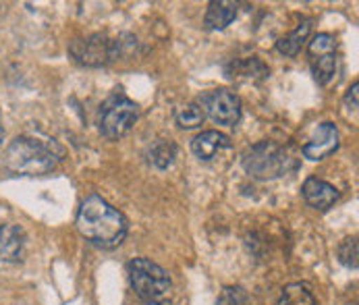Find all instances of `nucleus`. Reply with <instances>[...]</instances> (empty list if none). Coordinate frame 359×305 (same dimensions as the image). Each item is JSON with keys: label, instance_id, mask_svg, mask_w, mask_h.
<instances>
[{"label": "nucleus", "instance_id": "423d86ee", "mask_svg": "<svg viewBox=\"0 0 359 305\" xmlns=\"http://www.w3.org/2000/svg\"><path fill=\"white\" fill-rule=\"evenodd\" d=\"M71 56L86 67H104L118 58L121 54V42L110 40L106 34H92L88 38L73 40L69 44Z\"/></svg>", "mask_w": 359, "mask_h": 305}, {"label": "nucleus", "instance_id": "f8f14e48", "mask_svg": "<svg viewBox=\"0 0 359 305\" xmlns=\"http://www.w3.org/2000/svg\"><path fill=\"white\" fill-rule=\"evenodd\" d=\"M237 17V4L235 2H224V0H214L208 4L205 11V27L208 29H224L226 25H231Z\"/></svg>", "mask_w": 359, "mask_h": 305}, {"label": "nucleus", "instance_id": "6e6552de", "mask_svg": "<svg viewBox=\"0 0 359 305\" xmlns=\"http://www.w3.org/2000/svg\"><path fill=\"white\" fill-rule=\"evenodd\" d=\"M339 142H341V135H339V129L334 123H320L318 129L313 131L311 140L308 144H304L302 154L308 158V160H324L328 158L330 154L337 152L339 148Z\"/></svg>", "mask_w": 359, "mask_h": 305}, {"label": "nucleus", "instance_id": "4468645a", "mask_svg": "<svg viewBox=\"0 0 359 305\" xmlns=\"http://www.w3.org/2000/svg\"><path fill=\"white\" fill-rule=\"evenodd\" d=\"M309 32H311V19L299 23V27L295 32H291L289 36L280 38L276 42V50L280 52V54H285V56H297L299 50L304 48V44L308 42Z\"/></svg>", "mask_w": 359, "mask_h": 305}, {"label": "nucleus", "instance_id": "1a4fd4ad", "mask_svg": "<svg viewBox=\"0 0 359 305\" xmlns=\"http://www.w3.org/2000/svg\"><path fill=\"white\" fill-rule=\"evenodd\" d=\"M302 194H304V200H306L311 208L322 210V212L328 210V208H332L334 202L339 200V196H341L339 189H337L334 185L322 181V179H318V177H309L308 181L304 183Z\"/></svg>", "mask_w": 359, "mask_h": 305}, {"label": "nucleus", "instance_id": "ddd939ff", "mask_svg": "<svg viewBox=\"0 0 359 305\" xmlns=\"http://www.w3.org/2000/svg\"><path fill=\"white\" fill-rule=\"evenodd\" d=\"M264 79L268 75L266 65L259 58H245V60H233L226 67V77L231 79H254V77Z\"/></svg>", "mask_w": 359, "mask_h": 305}, {"label": "nucleus", "instance_id": "f03ea898", "mask_svg": "<svg viewBox=\"0 0 359 305\" xmlns=\"http://www.w3.org/2000/svg\"><path fill=\"white\" fill-rule=\"evenodd\" d=\"M62 160V150L52 140L21 135L4 152V166L15 175L40 177L56 168Z\"/></svg>", "mask_w": 359, "mask_h": 305}, {"label": "nucleus", "instance_id": "b1692460", "mask_svg": "<svg viewBox=\"0 0 359 305\" xmlns=\"http://www.w3.org/2000/svg\"><path fill=\"white\" fill-rule=\"evenodd\" d=\"M2 142H4V127L0 125V148H2Z\"/></svg>", "mask_w": 359, "mask_h": 305}, {"label": "nucleus", "instance_id": "393cba45", "mask_svg": "<svg viewBox=\"0 0 359 305\" xmlns=\"http://www.w3.org/2000/svg\"><path fill=\"white\" fill-rule=\"evenodd\" d=\"M19 305H23V304H19Z\"/></svg>", "mask_w": 359, "mask_h": 305}, {"label": "nucleus", "instance_id": "9b49d317", "mask_svg": "<svg viewBox=\"0 0 359 305\" xmlns=\"http://www.w3.org/2000/svg\"><path fill=\"white\" fill-rule=\"evenodd\" d=\"M229 148H231V140L218 131H204L191 142V152L196 154L198 160H204V162L216 158V154L229 150Z\"/></svg>", "mask_w": 359, "mask_h": 305}, {"label": "nucleus", "instance_id": "412c9836", "mask_svg": "<svg viewBox=\"0 0 359 305\" xmlns=\"http://www.w3.org/2000/svg\"><path fill=\"white\" fill-rule=\"evenodd\" d=\"M218 305H248V293L241 287H226L218 299Z\"/></svg>", "mask_w": 359, "mask_h": 305}, {"label": "nucleus", "instance_id": "9d476101", "mask_svg": "<svg viewBox=\"0 0 359 305\" xmlns=\"http://www.w3.org/2000/svg\"><path fill=\"white\" fill-rule=\"evenodd\" d=\"M25 250V231L19 224H0V262H19Z\"/></svg>", "mask_w": 359, "mask_h": 305}, {"label": "nucleus", "instance_id": "a211bd4d", "mask_svg": "<svg viewBox=\"0 0 359 305\" xmlns=\"http://www.w3.org/2000/svg\"><path fill=\"white\" fill-rule=\"evenodd\" d=\"M204 123V110L198 104H189L177 112V125L183 129H194Z\"/></svg>", "mask_w": 359, "mask_h": 305}, {"label": "nucleus", "instance_id": "aec40b11", "mask_svg": "<svg viewBox=\"0 0 359 305\" xmlns=\"http://www.w3.org/2000/svg\"><path fill=\"white\" fill-rule=\"evenodd\" d=\"M334 50H337V40L330 34H318L309 42V54L313 58L316 56H324V54H332Z\"/></svg>", "mask_w": 359, "mask_h": 305}, {"label": "nucleus", "instance_id": "dca6fc26", "mask_svg": "<svg viewBox=\"0 0 359 305\" xmlns=\"http://www.w3.org/2000/svg\"><path fill=\"white\" fill-rule=\"evenodd\" d=\"M278 305H316V297L311 295L308 285L304 283H291L283 289Z\"/></svg>", "mask_w": 359, "mask_h": 305}, {"label": "nucleus", "instance_id": "39448f33", "mask_svg": "<svg viewBox=\"0 0 359 305\" xmlns=\"http://www.w3.org/2000/svg\"><path fill=\"white\" fill-rule=\"evenodd\" d=\"M137 116H140V108L135 102L123 94H114L104 102L100 108V114H98L100 133L108 140H121L133 129V125L137 123Z\"/></svg>", "mask_w": 359, "mask_h": 305}, {"label": "nucleus", "instance_id": "f257e3e1", "mask_svg": "<svg viewBox=\"0 0 359 305\" xmlns=\"http://www.w3.org/2000/svg\"><path fill=\"white\" fill-rule=\"evenodd\" d=\"M75 226L86 241L100 250L118 248L129 231L127 218L100 196H90L83 200L75 218Z\"/></svg>", "mask_w": 359, "mask_h": 305}, {"label": "nucleus", "instance_id": "20e7f679", "mask_svg": "<svg viewBox=\"0 0 359 305\" xmlns=\"http://www.w3.org/2000/svg\"><path fill=\"white\" fill-rule=\"evenodd\" d=\"M127 274L131 289L142 301H160L166 299L172 283L168 272L148 257H135L127 264Z\"/></svg>", "mask_w": 359, "mask_h": 305}, {"label": "nucleus", "instance_id": "f3484780", "mask_svg": "<svg viewBox=\"0 0 359 305\" xmlns=\"http://www.w3.org/2000/svg\"><path fill=\"white\" fill-rule=\"evenodd\" d=\"M337 73V54H324V56H318L313 58V79L320 83V86H326L332 81Z\"/></svg>", "mask_w": 359, "mask_h": 305}, {"label": "nucleus", "instance_id": "6ab92c4d", "mask_svg": "<svg viewBox=\"0 0 359 305\" xmlns=\"http://www.w3.org/2000/svg\"><path fill=\"white\" fill-rule=\"evenodd\" d=\"M339 262L347 268H358V257H359V245L355 237H347L343 239V243L339 245Z\"/></svg>", "mask_w": 359, "mask_h": 305}, {"label": "nucleus", "instance_id": "7ed1b4c3", "mask_svg": "<svg viewBox=\"0 0 359 305\" xmlns=\"http://www.w3.org/2000/svg\"><path fill=\"white\" fill-rule=\"evenodd\" d=\"M243 168L254 179L268 181L295 172L299 168V158L291 152V148H285L276 142H259L243 156Z\"/></svg>", "mask_w": 359, "mask_h": 305}, {"label": "nucleus", "instance_id": "5701e85b", "mask_svg": "<svg viewBox=\"0 0 359 305\" xmlns=\"http://www.w3.org/2000/svg\"><path fill=\"white\" fill-rule=\"evenodd\" d=\"M142 305H172L168 299H160V301H142Z\"/></svg>", "mask_w": 359, "mask_h": 305}, {"label": "nucleus", "instance_id": "2eb2a0df", "mask_svg": "<svg viewBox=\"0 0 359 305\" xmlns=\"http://www.w3.org/2000/svg\"><path fill=\"white\" fill-rule=\"evenodd\" d=\"M146 156H148V162L152 166L164 170V168H168L175 162V158H177V146L170 140H158V142H154L148 148Z\"/></svg>", "mask_w": 359, "mask_h": 305}, {"label": "nucleus", "instance_id": "4be33fe9", "mask_svg": "<svg viewBox=\"0 0 359 305\" xmlns=\"http://www.w3.org/2000/svg\"><path fill=\"white\" fill-rule=\"evenodd\" d=\"M359 92V83L355 81L351 88H349V92H347V98H345V104L347 106H351V110H358V94Z\"/></svg>", "mask_w": 359, "mask_h": 305}, {"label": "nucleus", "instance_id": "0eeeda50", "mask_svg": "<svg viewBox=\"0 0 359 305\" xmlns=\"http://www.w3.org/2000/svg\"><path fill=\"white\" fill-rule=\"evenodd\" d=\"M202 106H204L202 110L208 112V116L216 125L235 127L241 121V100L237 94L229 90H214L205 94L202 98Z\"/></svg>", "mask_w": 359, "mask_h": 305}]
</instances>
